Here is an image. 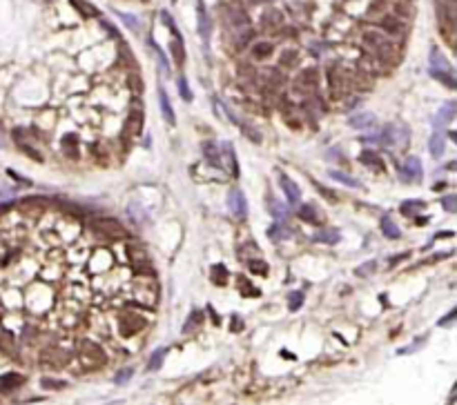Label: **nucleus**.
I'll list each match as a JSON object with an SVG mask.
<instances>
[{
  "label": "nucleus",
  "instance_id": "nucleus-13",
  "mask_svg": "<svg viewBox=\"0 0 457 405\" xmlns=\"http://www.w3.org/2000/svg\"><path fill=\"white\" fill-rule=\"evenodd\" d=\"M386 40H388V38H386V36H383V32H377V29H368V32L364 34V38H362L364 47L368 49L370 54H373V52H375V49L379 47V45H383V42H386Z\"/></svg>",
  "mask_w": 457,
  "mask_h": 405
},
{
  "label": "nucleus",
  "instance_id": "nucleus-25",
  "mask_svg": "<svg viewBox=\"0 0 457 405\" xmlns=\"http://www.w3.org/2000/svg\"><path fill=\"white\" fill-rule=\"evenodd\" d=\"M158 103H161V109H163V116H165V120L174 125V120H176L174 118V109H172V105H170V98L165 94V89H158Z\"/></svg>",
  "mask_w": 457,
  "mask_h": 405
},
{
  "label": "nucleus",
  "instance_id": "nucleus-12",
  "mask_svg": "<svg viewBox=\"0 0 457 405\" xmlns=\"http://www.w3.org/2000/svg\"><path fill=\"white\" fill-rule=\"evenodd\" d=\"M279 183H281V189L285 192V196H288V202H290V205H297L299 198H301V189L297 187L285 174H279Z\"/></svg>",
  "mask_w": 457,
  "mask_h": 405
},
{
  "label": "nucleus",
  "instance_id": "nucleus-8",
  "mask_svg": "<svg viewBox=\"0 0 457 405\" xmlns=\"http://www.w3.org/2000/svg\"><path fill=\"white\" fill-rule=\"evenodd\" d=\"M399 179L406 181V183H413V181H419L422 179V161L415 156H411L408 161L401 165L399 169Z\"/></svg>",
  "mask_w": 457,
  "mask_h": 405
},
{
  "label": "nucleus",
  "instance_id": "nucleus-1",
  "mask_svg": "<svg viewBox=\"0 0 457 405\" xmlns=\"http://www.w3.org/2000/svg\"><path fill=\"white\" fill-rule=\"evenodd\" d=\"M78 361L85 370H99V367H105L107 363V354L99 343L94 341H83L81 347H78Z\"/></svg>",
  "mask_w": 457,
  "mask_h": 405
},
{
  "label": "nucleus",
  "instance_id": "nucleus-43",
  "mask_svg": "<svg viewBox=\"0 0 457 405\" xmlns=\"http://www.w3.org/2000/svg\"><path fill=\"white\" fill-rule=\"evenodd\" d=\"M453 116H455V103H446L442 109H440V122H450L453 120Z\"/></svg>",
  "mask_w": 457,
  "mask_h": 405
},
{
  "label": "nucleus",
  "instance_id": "nucleus-28",
  "mask_svg": "<svg viewBox=\"0 0 457 405\" xmlns=\"http://www.w3.org/2000/svg\"><path fill=\"white\" fill-rule=\"evenodd\" d=\"M71 5L76 7V11L81 16H85V18H94V16H99V11H96L94 7H91L89 3H85V0H69Z\"/></svg>",
  "mask_w": 457,
  "mask_h": 405
},
{
  "label": "nucleus",
  "instance_id": "nucleus-51",
  "mask_svg": "<svg viewBox=\"0 0 457 405\" xmlns=\"http://www.w3.org/2000/svg\"><path fill=\"white\" fill-rule=\"evenodd\" d=\"M444 210L446 212H457V202H455V196H446V198H444Z\"/></svg>",
  "mask_w": 457,
  "mask_h": 405
},
{
  "label": "nucleus",
  "instance_id": "nucleus-32",
  "mask_svg": "<svg viewBox=\"0 0 457 405\" xmlns=\"http://www.w3.org/2000/svg\"><path fill=\"white\" fill-rule=\"evenodd\" d=\"M430 73H432V78H437L440 83H444L448 89H455L457 87V83L453 81V73L450 71H440V69H430Z\"/></svg>",
  "mask_w": 457,
  "mask_h": 405
},
{
  "label": "nucleus",
  "instance_id": "nucleus-22",
  "mask_svg": "<svg viewBox=\"0 0 457 405\" xmlns=\"http://www.w3.org/2000/svg\"><path fill=\"white\" fill-rule=\"evenodd\" d=\"M348 122H350V127H355V130H366V127L375 125V116L373 114H357V116H350Z\"/></svg>",
  "mask_w": 457,
  "mask_h": 405
},
{
  "label": "nucleus",
  "instance_id": "nucleus-53",
  "mask_svg": "<svg viewBox=\"0 0 457 405\" xmlns=\"http://www.w3.org/2000/svg\"><path fill=\"white\" fill-rule=\"evenodd\" d=\"M270 212L274 214V218H285V210L279 205H274V202H270Z\"/></svg>",
  "mask_w": 457,
  "mask_h": 405
},
{
  "label": "nucleus",
  "instance_id": "nucleus-31",
  "mask_svg": "<svg viewBox=\"0 0 457 405\" xmlns=\"http://www.w3.org/2000/svg\"><path fill=\"white\" fill-rule=\"evenodd\" d=\"M127 254L132 256L134 265H141V263H150L148 254H145V249H141L138 245H130V247H127Z\"/></svg>",
  "mask_w": 457,
  "mask_h": 405
},
{
  "label": "nucleus",
  "instance_id": "nucleus-38",
  "mask_svg": "<svg viewBox=\"0 0 457 405\" xmlns=\"http://www.w3.org/2000/svg\"><path fill=\"white\" fill-rule=\"evenodd\" d=\"M163 359H165V349H156L154 354L150 357V363H148V372H156L158 367L163 365Z\"/></svg>",
  "mask_w": 457,
  "mask_h": 405
},
{
  "label": "nucleus",
  "instance_id": "nucleus-36",
  "mask_svg": "<svg viewBox=\"0 0 457 405\" xmlns=\"http://www.w3.org/2000/svg\"><path fill=\"white\" fill-rule=\"evenodd\" d=\"M63 151L69 158H78V151H76V136L74 134H69V136H65L63 140Z\"/></svg>",
  "mask_w": 457,
  "mask_h": 405
},
{
  "label": "nucleus",
  "instance_id": "nucleus-6",
  "mask_svg": "<svg viewBox=\"0 0 457 405\" xmlns=\"http://www.w3.org/2000/svg\"><path fill=\"white\" fill-rule=\"evenodd\" d=\"M141 132H143V112L141 109H132L123 122V134L127 138H134Z\"/></svg>",
  "mask_w": 457,
  "mask_h": 405
},
{
  "label": "nucleus",
  "instance_id": "nucleus-56",
  "mask_svg": "<svg viewBox=\"0 0 457 405\" xmlns=\"http://www.w3.org/2000/svg\"><path fill=\"white\" fill-rule=\"evenodd\" d=\"M315 187L319 189V192L324 194V196H328V198H330V200H334V198H337V194H332V192H328V189H324V185H319V183H315Z\"/></svg>",
  "mask_w": 457,
  "mask_h": 405
},
{
  "label": "nucleus",
  "instance_id": "nucleus-2",
  "mask_svg": "<svg viewBox=\"0 0 457 405\" xmlns=\"http://www.w3.org/2000/svg\"><path fill=\"white\" fill-rule=\"evenodd\" d=\"M145 327H148V318L138 314L136 310H123L118 314V334L123 339H132L138 332H143Z\"/></svg>",
  "mask_w": 457,
  "mask_h": 405
},
{
  "label": "nucleus",
  "instance_id": "nucleus-39",
  "mask_svg": "<svg viewBox=\"0 0 457 405\" xmlns=\"http://www.w3.org/2000/svg\"><path fill=\"white\" fill-rule=\"evenodd\" d=\"M359 161L366 163V165H373V167H379V169L383 167V161L375 154V151H364V154L359 156Z\"/></svg>",
  "mask_w": 457,
  "mask_h": 405
},
{
  "label": "nucleus",
  "instance_id": "nucleus-35",
  "mask_svg": "<svg viewBox=\"0 0 457 405\" xmlns=\"http://www.w3.org/2000/svg\"><path fill=\"white\" fill-rule=\"evenodd\" d=\"M118 60H121L123 65H127V67H134L132 52H130V47H127L123 40H118Z\"/></svg>",
  "mask_w": 457,
  "mask_h": 405
},
{
  "label": "nucleus",
  "instance_id": "nucleus-30",
  "mask_svg": "<svg viewBox=\"0 0 457 405\" xmlns=\"http://www.w3.org/2000/svg\"><path fill=\"white\" fill-rule=\"evenodd\" d=\"M312 238H315V241H319V243L334 245V243H339V232H332V230H321V232H317V234H315Z\"/></svg>",
  "mask_w": 457,
  "mask_h": 405
},
{
  "label": "nucleus",
  "instance_id": "nucleus-33",
  "mask_svg": "<svg viewBox=\"0 0 457 405\" xmlns=\"http://www.w3.org/2000/svg\"><path fill=\"white\" fill-rule=\"evenodd\" d=\"M248 267H250V272L252 274H257V276H266L268 274V263L266 261H261V259H250L248 261Z\"/></svg>",
  "mask_w": 457,
  "mask_h": 405
},
{
  "label": "nucleus",
  "instance_id": "nucleus-34",
  "mask_svg": "<svg viewBox=\"0 0 457 405\" xmlns=\"http://www.w3.org/2000/svg\"><path fill=\"white\" fill-rule=\"evenodd\" d=\"M201 323H203V312H201V310H194V312H192V316L185 321V327H183V332H192V330H197Z\"/></svg>",
  "mask_w": 457,
  "mask_h": 405
},
{
  "label": "nucleus",
  "instance_id": "nucleus-42",
  "mask_svg": "<svg viewBox=\"0 0 457 405\" xmlns=\"http://www.w3.org/2000/svg\"><path fill=\"white\" fill-rule=\"evenodd\" d=\"M212 281H214L217 285H223L225 281H228V269L223 265H214L212 267Z\"/></svg>",
  "mask_w": 457,
  "mask_h": 405
},
{
  "label": "nucleus",
  "instance_id": "nucleus-26",
  "mask_svg": "<svg viewBox=\"0 0 457 405\" xmlns=\"http://www.w3.org/2000/svg\"><path fill=\"white\" fill-rule=\"evenodd\" d=\"M430 69H440V71H450V67L446 63V58L442 56L440 52H437L435 47L430 49Z\"/></svg>",
  "mask_w": 457,
  "mask_h": 405
},
{
  "label": "nucleus",
  "instance_id": "nucleus-54",
  "mask_svg": "<svg viewBox=\"0 0 457 405\" xmlns=\"http://www.w3.org/2000/svg\"><path fill=\"white\" fill-rule=\"evenodd\" d=\"M130 376H132V370H121L116 374V383L123 385V383H127V378H130Z\"/></svg>",
  "mask_w": 457,
  "mask_h": 405
},
{
  "label": "nucleus",
  "instance_id": "nucleus-4",
  "mask_svg": "<svg viewBox=\"0 0 457 405\" xmlns=\"http://www.w3.org/2000/svg\"><path fill=\"white\" fill-rule=\"evenodd\" d=\"M89 227L96 236H103V238H107V241H121V238H127L125 227L114 218H94L89 223Z\"/></svg>",
  "mask_w": 457,
  "mask_h": 405
},
{
  "label": "nucleus",
  "instance_id": "nucleus-46",
  "mask_svg": "<svg viewBox=\"0 0 457 405\" xmlns=\"http://www.w3.org/2000/svg\"><path fill=\"white\" fill-rule=\"evenodd\" d=\"M150 47L154 49V54H156V58H158V65H161V69H163V71H167V60H165V54H163L161 49H158L156 42H150Z\"/></svg>",
  "mask_w": 457,
  "mask_h": 405
},
{
  "label": "nucleus",
  "instance_id": "nucleus-58",
  "mask_svg": "<svg viewBox=\"0 0 457 405\" xmlns=\"http://www.w3.org/2000/svg\"><path fill=\"white\" fill-rule=\"evenodd\" d=\"M415 223H417V225H426V223H428V216H424V218H422V216H419V218L415 220Z\"/></svg>",
  "mask_w": 457,
  "mask_h": 405
},
{
  "label": "nucleus",
  "instance_id": "nucleus-59",
  "mask_svg": "<svg viewBox=\"0 0 457 405\" xmlns=\"http://www.w3.org/2000/svg\"><path fill=\"white\" fill-rule=\"evenodd\" d=\"M252 3H266V0H252Z\"/></svg>",
  "mask_w": 457,
  "mask_h": 405
},
{
  "label": "nucleus",
  "instance_id": "nucleus-57",
  "mask_svg": "<svg viewBox=\"0 0 457 405\" xmlns=\"http://www.w3.org/2000/svg\"><path fill=\"white\" fill-rule=\"evenodd\" d=\"M232 332H241V321H239V316H234V318H232Z\"/></svg>",
  "mask_w": 457,
  "mask_h": 405
},
{
  "label": "nucleus",
  "instance_id": "nucleus-7",
  "mask_svg": "<svg viewBox=\"0 0 457 405\" xmlns=\"http://www.w3.org/2000/svg\"><path fill=\"white\" fill-rule=\"evenodd\" d=\"M40 361L50 367H65L67 361H69V354L63 352L60 347H47V349H42Z\"/></svg>",
  "mask_w": 457,
  "mask_h": 405
},
{
  "label": "nucleus",
  "instance_id": "nucleus-20",
  "mask_svg": "<svg viewBox=\"0 0 457 405\" xmlns=\"http://www.w3.org/2000/svg\"><path fill=\"white\" fill-rule=\"evenodd\" d=\"M197 14H199V34H201V38H203V40H208V36H210V20H208V16H205L203 0H199Z\"/></svg>",
  "mask_w": 457,
  "mask_h": 405
},
{
  "label": "nucleus",
  "instance_id": "nucleus-37",
  "mask_svg": "<svg viewBox=\"0 0 457 405\" xmlns=\"http://www.w3.org/2000/svg\"><path fill=\"white\" fill-rule=\"evenodd\" d=\"M297 63H299V54H297V49H285V52L281 54V65L283 67H297Z\"/></svg>",
  "mask_w": 457,
  "mask_h": 405
},
{
  "label": "nucleus",
  "instance_id": "nucleus-50",
  "mask_svg": "<svg viewBox=\"0 0 457 405\" xmlns=\"http://www.w3.org/2000/svg\"><path fill=\"white\" fill-rule=\"evenodd\" d=\"M375 261H370V263H366V265H362V267H357V274L359 276H368L370 272H375Z\"/></svg>",
  "mask_w": 457,
  "mask_h": 405
},
{
  "label": "nucleus",
  "instance_id": "nucleus-40",
  "mask_svg": "<svg viewBox=\"0 0 457 405\" xmlns=\"http://www.w3.org/2000/svg\"><path fill=\"white\" fill-rule=\"evenodd\" d=\"M328 174H330V179L339 181V183H346V185H350V187H357L359 185L357 179H352V176H348V174H341V171H337V169H330Z\"/></svg>",
  "mask_w": 457,
  "mask_h": 405
},
{
  "label": "nucleus",
  "instance_id": "nucleus-24",
  "mask_svg": "<svg viewBox=\"0 0 457 405\" xmlns=\"http://www.w3.org/2000/svg\"><path fill=\"white\" fill-rule=\"evenodd\" d=\"M203 156L205 161H208L212 167H219L221 169V158H219V147L214 143H205L203 145Z\"/></svg>",
  "mask_w": 457,
  "mask_h": 405
},
{
  "label": "nucleus",
  "instance_id": "nucleus-18",
  "mask_svg": "<svg viewBox=\"0 0 457 405\" xmlns=\"http://www.w3.org/2000/svg\"><path fill=\"white\" fill-rule=\"evenodd\" d=\"M297 214H299V218L303 220V223H310V225L321 223V220H319V212L315 210V205H299Z\"/></svg>",
  "mask_w": 457,
  "mask_h": 405
},
{
  "label": "nucleus",
  "instance_id": "nucleus-29",
  "mask_svg": "<svg viewBox=\"0 0 457 405\" xmlns=\"http://www.w3.org/2000/svg\"><path fill=\"white\" fill-rule=\"evenodd\" d=\"M381 232L386 234V238H393V241H395V238H399V234H401L399 227L395 225V220H393V218H388V216L381 220Z\"/></svg>",
  "mask_w": 457,
  "mask_h": 405
},
{
  "label": "nucleus",
  "instance_id": "nucleus-55",
  "mask_svg": "<svg viewBox=\"0 0 457 405\" xmlns=\"http://www.w3.org/2000/svg\"><path fill=\"white\" fill-rule=\"evenodd\" d=\"M455 316H457V312L453 310V312H450V314H448L446 318H442V321H440V327H444V325H450V323L455 321Z\"/></svg>",
  "mask_w": 457,
  "mask_h": 405
},
{
  "label": "nucleus",
  "instance_id": "nucleus-10",
  "mask_svg": "<svg viewBox=\"0 0 457 405\" xmlns=\"http://www.w3.org/2000/svg\"><path fill=\"white\" fill-rule=\"evenodd\" d=\"M228 207H230V212L234 214L236 218H241V216H246V212H248V207H246V196L241 194V189H230V196H228Z\"/></svg>",
  "mask_w": 457,
  "mask_h": 405
},
{
  "label": "nucleus",
  "instance_id": "nucleus-14",
  "mask_svg": "<svg viewBox=\"0 0 457 405\" xmlns=\"http://www.w3.org/2000/svg\"><path fill=\"white\" fill-rule=\"evenodd\" d=\"M174 38H172V42H170V49H172V60L176 65H183L185 63V47H183V38H181V34H172Z\"/></svg>",
  "mask_w": 457,
  "mask_h": 405
},
{
  "label": "nucleus",
  "instance_id": "nucleus-52",
  "mask_svg": "<svg viewBox=\"0 0 457 405\" xmlns=\"http://www.w3.org/2000/svg\"><path fill=\"white\" fill-rule=\"evenodd\" d=\"M241 127H243V132H246V136H250L254 143H261V136L254 134V127H250V125H241Z\"/></svg>",
  "mask_w": 457,
  "mask_h": 405
},
{
  "label": "nucleus",
  "instance_id": "nucleus-49",
  "mask_svg": "<svg viewBox=\"0 0 457 405\" xmlns=\"http://www.w3.org/2000/svg\"><path fill=\"white\" fill-rule=\"evenodd\" d=\"M301 303H303V294H301V292H295V294L290 296V310L301 308Z\"/></svg>",
  "mask_w": 457,
  "mask_h": 405
},
{
  "label": "nucleus",
  "instance_id": "nucleus-44",
  "mask_svg": "<svg viewBox=\"0 0 457 405\" xmlns=\"http://www.w3.org/2000/svg\"><path fill=\"white\" fill-rule=\"evenodd\" d=\"M290 232L285 230L283 225H274V227H270V232H268V236L272 238V241H279V238H283V236H288Z\"/></svg>",
  "mask_w": 457,
  "mask_h": 405
},
{
  "label": "nucleus",
  "instance_id": "nucleus-19",
  "mask_svg": "<svg viewBox=\"0 0 457 405\" xmlns=\"http://www.w3.org/2000/svg\"><path fill=\"white\" fill-rule=\"evenodd\" d=\"M430 154H432V158H440L442 154H444V147H446V138H444V134L442 132H435L430 136Z\"/></svg>",
  "mask_w": 457,
  "mask_h": 405
},
{
  "label": "nucleus",
  "instance_id": "nucleus-48",
  "mask_svg": "<svg viewBox=\"0 0 457 405\" xmlns=\"http://www.w3.org/2000/svg\"><path fill=\"white\" fill-rule=\"evenodd\" d=\"M121 18L125 20V24L132 29V32H138V20L134 16H130V14H121Z\"/></svg>",
  "mask_w": 457,
  "mask_h": 405
},
{
  "label": "nucleus",
  "instance_id": "nucleus-45",
  "mask_svg": "<svg viewBox=\"0 0 457 405\" xmlns=\"http://www.w3.org/2000/svg\"><path fill=\"white\" fill-rule=\"evenodd\" d=\"M40 385L45 390H63L65 388V381H58V378H42Z\"/></svg>",
  "mask_w": 457,
  "mask_h": 405
},
{
  "label": "nucleus",
  "instance_id": "nucleus-23",
  "mask_svg": "<svg viewBox=\"0 0 457 405\" xmlns=\"http://www.w3.org/2000/svg\"><path fill=\"white\" fill-rule=\"evenodd\" d=\"M221 151H223V156L228 158V169H230V174H232L234 179H236V176H239V163H236V156H234L232 143H225Z\"/></svg>",
  "mask_w": 457,
  "mask_h": 405
},
{
  "label": "nucleus",
  "instance_id": "nucleus-3",
  "mask_svg": "<svg viewBox=\"0 0 457 405\" xmlns=\"http://www.w3.org/2000/svg\"><path fill=\"white\" fill-rule=\"evenodd\" d=\"M437 22H440V34L450 47H455V11L453 5L446 0H437Z\"/></svg>",
  "mask_w": 457,
  "mask_h": 405
},
{
  "label": "nucleus",
  "instance_id": "nucleus-47",
  "mask_svg": "<svg viewBox=\"0 0 457 405\" xmlns=\"http://www.w3.org/2000/svg\"><path fill=\"white\" fill-rule=\"evenodd\" d=\"M179 91H181V98H183V100H192V94H190V89H187L185 78H179Z\"/></svg>",
  "mask_w": 457,
  "mask_h": 405
},
{
  "label": "nucleus",
  "instance_id": "nucleus-41",
  "mask_svg": "<svg viewBox=\"0 0 457 405\" xmlns=\"http://www.w3.org/2000/svg\"><path fill=\"white\" fill-rule=\"evenodd\" d=\"M422 207H424V200H406L404 205H401V214H404V216H413L415 210H422Z\"/></svg>",
  "mask_w": 457,
  "mask_h": 405
},
{
  "label": "nucleus",
  "instance_id": "nucleus-16",
  "mask_svg": "<svg viewBox=\"0 0 457 405\" xmlns=\"http://www.w3.org/2000/svg\"><path fill=\"white\" fill-rule=\"evenodd\" d=\"M250 52H252L254 60H266L274 52V47H272V42H268V40H259V42H254Z\"/></svg>",
  "mask_w": 457,
  "mask_h": 405
},
{
  "label": "nucleus",
  "instance_id": "nucleus-5",
  "mask_svg": "<svg viewBox=\"0 0 457 405\" xmlns=\"http://www.w3.org/2000/svg\"><path fill=\"white\" fill-rule=\"evenodd\" d=\"M295 87L299 91H306V94H312V91L319 87V71L315 67H306L297 73V81H295Z\"/></svg>",
  "mask_w": 457,
  "mask_h": 405
},
{
  "label": "nucleus",
  "instance_id": "nucleus-9",
  "mask_svg": "<svg viewBox=\"0 0 457 405\" xmlns=\"http://www.w3.org/2000/svg\"><path fill=\"white\" fill-rule=\"evenodd\" d=\"M379 29H381L383 34L395 36V38H397V36H401V34L406 32V24H404V20H401V18L393 16V14H386L379 20Z\"/></svg>",
  "mask_w": 457,
  "mask_h": 405
},
{
  "label": "nucleus",
  "instance_id": "nucleus-27",
  "mask_svg": "<svg viewBox=\"0 0 457 405\" xmlns=\"http://www.w3.org/2000/svg\"><path fill=\"white\" fill-rule=\"evenodd\" d=\"M411 14H413V9H411V3L408 0H395L393 3V16H397V18H411Z\"/></svg>",
  "mask_w": 457,
  "mask_h": 405
},
{
  "label": "nucleus",
  "instance_id": "nucleus-17",
  "mask_svg": "<svg viewBox=\"0 0 457 405\" xmlns=\"http://www.w3.org/2000/svg\"><path fill=\"white\" fill-rule=\"evenodd\" d=\"M11 136H14V140H16V145H18V147H20V149H22V151H25V154H27V156H32V158H34V161H38V163L42 161V156L38 154V151H36V149H34V147H32V145H29V143H25V140H22V130H14V134H11Z\"/></svg>",
  "mask_w": 457,
  "mask_h": 405
},
{
  "label": "nucleus",
  "instance_id": "nucleus-21",
  "mask_svg": "<svg viewBox=\"0 0 457 405\" xmlns=\"http://www.w3.org/2000/svg\"><path fill=\"white\" fill-rule=\"evenodd\" d=\"M0 349L7 354H16V341H14V334L7 332V330L0 325Z\"/></svg>",
  "mask_w": 457,
  "mask_h": 405
},
{
  "label": "nucleus",
  "instance_id": "nucleus-15",
  "mask_svg": "<svg viewBox=\"0 0 457 405\" xmlns=\"http://www.w3.org/2000/svg\"><path fill=\"white\" fill-rule=\"evenodd\" d=\"M283 22V16L279 14L277 9H268L263 16H261V24H263V29H268V32H272V29H279V24Z\"/></svg>",
  "mask_w": 457,
  "mask_h": 405
},
{
  "label": "nucleus",
  "instance_id": "nucleus-11",
  "mask_svg": "<svg viewBox=\"0 0 457 405\" xmlns=\"http://www.w3.org/2000/svg\"><path fill=\"white\" fill-rule=\"evenodd\" d=\"M25 383V376L16 372H7L0 376V394H11L14 390H18L20 385Z\"/></svg>",
  "mask_w": 457,
  "mask_h": 405
}]
</instances>
